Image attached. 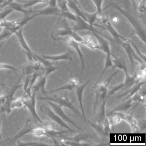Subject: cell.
I'll return each instance as SVG.
<instances>
[{"label": "cell", "mask_w": 146, "mask_h": 146, "mask_svg": "<svg viewBox=\"0 0 146 146\" xmlns=\"http://www.w3.org/2000/svg\"><path fill=\"white\" fill-rule=\"evenodd\" d=\"M60 17L52 31L51 37L55 40H57L60 37L70 36L79 44H81L84 40L83 37L80 36L70 27L66 18Z\"/></svg>", "instance_id": "1"}, {"label": "cell", "mask_w": 146, "mask_h": 146, "mask_svg": "<svg viewBox=\"0 0 146 146\" xmlns=\"http://www.w3.org/2000/svg\"><path fill=\"white\" fill-rule=\"evenodd\" d=\"M113 71L114 70H112V72H111L104 82L100 84H95L93 87L92 90L95 94V100L94 106V113H96L100 105L105 101H107L108 98V86L112 79L118 72V71L113 72Z\"/></svg>", "instance_id": "2"}, {"label": "cell", "mask_w": 146, "mask_h": 146, "mask_svg": "<svg viewBox=\"0 0 146 146\" xmlns=\"http://www.w3.org/2000/svg\"><path fill=\"white\" fill-rule=\"evenodd\" d=\"M38 100H41L46 101H51L54 103H56L62 107L67 108L72 112L75 113L80 117L82 118V114L79 111L77 108L73 105L72 102L71 101L68 97L67 91L65 93L60 94H56L51 97L48 96H41L38 98Z\"/></svg>", "instance_id": "3"}, {"label": "cell", "mask_w": 146, "mask_h": 146, "mask_svg": "<svg viewBox=\"0 0 146 146\" xmlns=\"http://www.w3.org/2000/svg\"><path fill=\"white\" fill-rule=\"evenodd\" d=\"M109 7H113L115 10L118 11L121 13L125 17V18L127 21H129L132 28V31L133 34L136 35L145 44L146 42V31L143 28L139 25V24L133 18V17L131 16L130 13L125 10L119 7L118 5L115 4H111L108 6Z\"/></svg>", "instance_id": "4"}, {"label": "cell", "mask_w": 146, "mask_h": 146, "mask_svg": "<svg viewBox=\"0 0 146 146\" xmlns=\"http://www.w3.org/2000/svg\"><path fill=\"white\" fill-rule=\"evenodd\" d=\"M125 52L129 60L131 67H135V60L137 61L140 66V69H146V62H144L137 54H136L135 50L132 48L130 41L129 39L124 41L120 44Z\"/></svg>", "instance_id": "5"}, {"label": "cell", "mask_w": 146, "mask_h": 146, "mask_svg": "<svg viewBox=\"0 0 146 146\" xmlns=\"http://www.w3.org/2000/svg\"><path fill=\"white\" fill-rule=\"evenodd\" d=\"M135 108L136 107L133 108L126 112H108L106 116L115 115L118 116L121 120H125L129 124L132 132L137 133L139 131V128L137 121L133 117V113Z\"/></svg>", "instance_id": "6"}, {"label": "cell", "mask_w": 146, "mask_h": 146, "mask_svg": "<svg viewBox=\"0 0 146 146\" xmlns=\"http://www.w3.org/2000/svg\"><path fill=\"white\" fill-rule=\"evenodd\" d=\"M89 83V81H88L85 83L82 84L81 86L77 87L76 88L75 90V91H76V94L77 97L78 101L79 102V105H80V108H81L82 112V116L84 120L87 123H88L96 131L101 133L102 132V130L100 126H97V125L95 124L91 121H90L85 116L84 108L83 107V94L84 92V91L85 88L88 85Z\"/></svg>", "instance_id": "7"}, {"label": "cell", "mask_w": 146, "mask_h": 146, "mask_svg": "<svg viewBox=\"0 0 146 146\" xmlns=\"http://www.w3.org/2000/svg\"><path fill=\"white\" fill-rule=\"evenodd\" d=\"M40 111L46 115L49 118L51 119L52 121L56 123L60 127L63 128L67 129L69 131L73 133H76L75 130L72 129L70 127H69L67 124L60 117L53 111L52 109L48 107L46 105H43L40 108Z\"/></svg>", "instance_id": "8"}, {"label": "cell", "mask_w": 146, "mask_h": 146, "mask_svg": "<svg viewBox=\"0 0 146 146\" xmlns=\"http://www.w3.org/2000/svg\"><path fill=\"white\" fill-rule=\"evenodd\" d=\"M37 125H35L32 123V121L30 119L27 120L25 124L24 125L23 127L21 130L16 134L14 136L12 137L11 138L7 139L6 140L2 141L1 143H16L17 141L19 140L20 138H22L24 136L30 134L32 130L36 127Z\"/></svg>", "instance_id": "9"}, {"label": "cell", "mask_w": 146, "mask_h": 146, "mask_svg": "<svg viewBox=\"0 0 146 146\" xmlns=\"http://www.w3.org/2000/svg\"><path fill=\"white\" fill-rule=\"evenodd\" d=\"M99 17L104 25V28L111 35L114 42L120 44L122 42L127 40V39L124 38L116 31L110 22L107 15H106V17H104L102 15H100Z\"/></svg>", "instance_id": "10"}, {"label": "cell", "mask_w": 146, "mask_h": 146, "mask_svg": "<svg viewBox=\"0 0 146 146\" xmlns=\"http://www.w3.org/2000/svg\"><path fill=\"white\" fill-rule=\"evenodd\" d=\"M33 93L31 96L26 99H24V107L27 108L28 111L32 114V116L35 117L40 123V125L42 124L43 123L39 117L36 109V92L34 90H32Z\"/></svg>", "instance_id": "11"}, {"label": "cell", "mask_w": 146, "mask_h": 146, "mask_svg": "<svg viewBox=\"0 0 146 146\" xmlns=\"http://www.w3.org/2000/svg\"><path fill=\"white\" fill-rule=\"evenodd\" d=\"M22 87H23V85L20 84H18L12 87L9 93L7 94H6V100L5 102L2 106L0 107V111L1 112L5 113L8 114L11 113L12 111L11 109V105L13 100L14 98V95L17 91Z\"/></svg>", "instance_id": "12"}, {"label": "cell", "mask_w": 146, "mask_h": 146, "mask_svg": "<svg viewBox=\"0 0 146 146\" xmlns=\"http://www.w3.org/2000/svg\"><path fill=\"white\" fill-rule=\"evenodd\" d=\"M57 40H61L66 42L70 46L75 49L79 56L82 64L81 73L83 72L84 68V57L79 47V43L70 36H65L59 38Z\"/></svg>", "instance_id": "13"}, {"label": "cell", "mask_w": 146, "mask_h": 146, "mask_svg": "<svg viewBox=\"0 0 146 146\" xmlns=\"http://www.w3.org/2000/svg\"><path fill=\"white\" fill-rule=\"evenodd\" d=\"M49 104V106L52 108V109L53 111L60 117L65 122L69 123L71 124L72 125L75 126L76 128H77L79 130L83 131L81 127H79L78 125H77L74 121H72L66 114L63 111L62 109V107L59 105L56 104V103H54L51 101H46Z\"/></svg>", "instance_id": "14"}, {"label": "cell", "mask_w": 146, "mask_h": 146, "mask_svg": "<svg viewBox=\"0 0 146 146\" xmlns=\"http://www.w3.org/2000/svg\"><path fill=\"white\" fill-rule=\"evenodd\" d=\"M76 24L74 25L72 30L75 31L77 32V31H89L93 33L96 32L99 34L100 31L96 29L93 25L90 24L88 22L83 19L80 17L77 16L76 19L75 21Z\"/></svg>", "instance_id": "15"}, {"label": "cell", "mask_w": 146, "mask_h": 146, "mask_svg": "<svg viewBox=\"0 0 146 146\" xmlns=\"http://www.w3.org/2000/svg\"><path fill=\"white\" fill-rule=\"evenodd\" d=\"M41 71L44 73V67L42 64L39 61H36L31 62L28 65L23 66L20 69V72L25 76H30L36 71Z\"/></svg>", "instance_id": "16"}, {"label": "cell", "mask_w": 146, "mask_h": 146, "mask_svg": "<svg viewBox=\"0 0 146 146\" xmlns=\"http://www.w3.org/2000/svg\"><path fill=\"white\" fill-rule=\"evenodd\" d=\"M34 55L35 61L36 60V61H39L43 65L44 67V76H47L49 74L58 69V67L54 66V65L49 61V60L44 58L41 56H40L34 52Z\"/></svg>", "instance_id": "17"}, {"label": "cell", "mask_w": 146, "mask_h": 146, "mask_svg": "<svg viewBox=\"0 0 146 146\" xmlns=\"http://www.w3.org/2000/svg\"><path fill=\"white\" fill-rule=\"evenodd\" d=\"M35 13L39 16H58L61 17L62 12L58 8V7L48 5L39 11H35Z\"/></svg>", "instance_id": "18"}, {"label": "cell", "mask_w": 146, "mask_h": 146, "mask_svg": "<svg viewBox=\"0 0 146 146\" xmlns=\"http://www.w3.org/2000/svg\"><path fill=\"white\" fill-rule=\"evenodd\" d=\"M145 84H146V80L134 84L132 87L130 88L126 92L121 94L120 95L116 97V99H120L122 97H125L123 100V102L125 101L128 99L131 98L137 92H138L141 88Z\"/></svg>", "instance_id": "19"}, {"label": "cell", "mask_w": 146, "mask_h": 146, "mask_svg": "<svg viewBox=\"0 0 146 146\" xmlns=\"http://www.w3.org/2000/svg\"><path fill=\"white\" fill-rule=\"evenodd\" d=\"M92 33L98 41V44L100 46V50L104 52L106 54L111 53L110 44L107 39L96 32H93Z\"/></svg>", "instance_id": "20"}, {"label": "cell", "mask_w": 146, "mask_h": 146, "mask_svg": "<svg viewBox=\"0 0 146 146\" xmlns=\"http://www.w3.org/2000/svg\"><path fill=\"white\" fill-rule=\"evenodd\" d=\"M78 79L76 78H72L69 80L68 82L64 86H61L58 88L50 90L47 92L48 93H53L55 92H59L61 91H73L75 90L77 87H78Z\"/></svg>", "instance_id": "21"}, {"label": "cell", "mask_w": 146, "mask_h": 146, "mask_svg": "<svg viewBox=\"0 0 146 146\" xmlns=\"http://www.w3.org/2000/svg\"><path fill=\"white\" fill-rule=\"evenodd\" d=\"M73 53V52L71 51H68L65 53L61 54L55 55H42V57L48 60L57 61L60 60H69L71 61L72 60V55Z\"/></svg>", "instance_id": "22"}, {"label": "cell", "mask_w": 146, "mask_h": 146, "mask_svg": "<svg viewBox=\"0 0 146 146\" xmlns=\"http://www.w3.org/2000/svg\"><path fill=\"white\" fill-rule=\"evenodd\" d=\"M15 35L17 38L18 40L19 44L21 45L22 48L28 54H32L34 52H32L29 44L27 43L23 33V29L19 30L15 33Z\"/></svg>", "instance_id": "23"}, {"label": "cell", "mask_w": 146, "mask_h": 146, "mask_svg": "<svg viewBox=\"0 0 146 146\" xmlns=\"http://www.w3.org/2000/svg\"><path fill=\"white\" fill-rule=\"evenodd\" d=\"M47 82V77H40L38 81H37L36 83L34 84L32 87L33 90L36 91V92H40L44 94L45 96H47V91L45 89L46 84Z\"/></svg>", "instance_id": "24"}, {"label": "cell", "mask_w": 146, "mask_h": 146, "mask_svg": "<svg viewBox=\"0 0 146 146\" xmlns=\"http://www.w3.org/2000/svg\"><path fill=\"white\" fill-rule=\"evenodd\" d=\"M11 8L13 11L19 12L25 14H30V13H34V11L33 10H27L23 6L22 4L17 3V2H13L9 5L7 7Z\"/></svg>", "instance_id": "25"}, {"label": "cell", "mask_w": 146, "mask_h": 146, "mask_svg": "<svg viewBox=\"0 0 146 146\" xmlns=\"http://www.w3.org/2000/svg\"><path fill=\"white\" fill-rule=\"evenodd\" d=\"M113 63L111 53L106 54V59H105V66H104V69L102 71V73H101L99 78L97 80V82L95 84H97L99 83V81L100 80L101 78L102 77L104 73L106 72V71L108 70L109 68H112L113 69Z\"/></svg>", "instance_id": "26"}, {"label": "cell", "mask_w": 146, "mask_h": 146, "mask_svg": "<svg viewBox=\"0 0 146 146\" xmlns=\"http://www.w3.org/2000/svg\"><path fill=\"white\" fill-rule=\"evenodd\" d=\"M30 134L38 137H48L46 129H44L40 125L35 127L32 130Z\"/></svg>", "instance_id": "27"}, {"label": "cell", "mask_w": 146, "mask_h": 146, "mask_svg": "<svg viewBox=\"0 0 146 146\" xmlns=\"http://www.w3.org/2000/svg\"><path fill=\"white\" fill-rule=\"evenodd\" d=\"M24 99L23 97L14 98L11 103V109L12 110L15 108H20L24 106Z\"/></svg>", "instance_id": "28"}, {"label": "cell", "mask_w": 146, "mask_h": 146, "mask_svg": "<svg viewBox=\"0 0 146 146\" xmlns=\"http://www.w3.org/2000/svg\"><path fill=\"white\" fill-rule=\"evenodd\" d=\"M16 143L17 146H35L49 145V144H47L46 143L42 142L32 141L25 142L20 141L19 140L17 141Z\"/></svg>", "instance_id": "29"}, {"label": "cell", "mask_w": 146, "mask_h": 146, "mask_svg": "<svg viewBox=\"0 0 146 146\" xmlns=\"http://www.w3.org/2000/svg\"><path fill=\"white\" fill-rule=\"evenodd\" d=\"M48 3L47 0H27L23 4H22L25 8L30 7L40 3Z\"/></svg>", "instance_id": "30"}, {"label": "cell", "mask_w": 146, "mask_h": 146, "mask_svg": "<svg viewBox=\"0 0 146 146\" xmlns=\"http://www.w3.org/2000/svg\"><path fill=\"white\" fill-rule=\"evenodd\" d=\"M56 5L58 8L63 12L70 11L67 0H56Z\"/></svg>", "instance_id": "31"}, {"label": "cell", "mask_w": 146, "mask_h": 146, "mask_svg": "<svg viewBox=\"0 0 146 146\" xmlns=\"http://www.w3.org/2000/svg\"><path fill=\"white\" fill-rule=\"evenodd\" d=\"M96 8L99 16L102 15V5L104 0H92Z\"/></svg>", "instance_id": "32"}, {"label": "cell", "mask_w": 146, "mask_h": 146, "mask_svg": "<svg viewBox=\"0 0 146 146\" xmlns=\"http://www.w3.org/2000/svg\"><path fill=\"white\" fill-rule=\"evenodd\" d=\"M14 11L11 8L6 7L0 11V21L5 20L7 16L12 13Z\"/></svg>", "instance_id": "33"}, {"label": "cell", "mask_w": 146, "mask_h": 146, "mask_svg": "<svg viewBox=\"0 0 146 146\" xmlns=\"http://www.w3.org/2000/svg\"><path fill=\"white\" fill-rule=\"evenodd\" d=\"M12 35H13V33L11 31L6 29H3V31L0 33V42L9 38Z\"/></svg>", "instance_id": "34"}, {"label": "cell", "mask_w": 146, "mask_h": 146, "mask_svg": "<svg viewBox=\"0 0 146 146\" xmlns=\"http://www.w3.org/2000/svg\"><path fill=\"white\" fill-rule=\"evenodd\" d=\"M0 70H11L15 71H18V70L13 66L6 63H0Z\"/></svg>", "instance_id": "35"}, {"label": "cell", "mask_w": 146, "mask_h": 146, "mask_svg": "<svg viewBox=\"0 0 146 146\" xmlns=\"http://www.w3.org/2000/svg\"><path fill=\"white\" fill-rule=\"evenodd\" d=\"M131 44H132V46H133V47L135 48V50L137 54V55L143 60L144 62H146V56L145 55L143 54H142L141 53V52H140L139 49H138V48L135 45L134 43H132V42H131Z\"/></svg>", "instance_id": "36"}, {"label": "cell", "mask_w": 146, "mask_h": 146, "mask_svg": "<svg viewBox=\"0 0 146 146\" xmlns=\"http://www.w3.org/2000/svg\"><path fill=\"white\" fill-rule=\"evenodd\" d=\"M14 0H5L4 3L2 4V5L0 7L1 11L3 9H5L6 7H7L11 3L14 2Z\"/></svg>", "instance_id": "37"}, {"label": "cell", "mask_w": 146, "mask_h": 146, "mask_svg": "<svg viewBox=\"0 0 146 146\" xmlns=\"http://www.w3.org/2000/svg\"><path fill=\"white\" fill-rule=\"evenodd\" d=\"M7 95L3 93H0V107L4 105L6 100Z\"/></svg>", "instance_id": "38"}, {"label": "cell", "mask_w": 146, "mask_h": 146, "mask_svg": "<svg viewBox=\"0 0 146 146\" xmlns=\"http://www.w3.org/2000/svg\"><path fill=\"white\" fill-rule=\"evenodd\" d=\"M48 4L49 5L52 6H57L56 5V0H47Z\"/></svg>", "instance_id": "39"}, {"label": "cell", "mask_w": 146, "mask_h": 146, "mask_svg": "<svg viewBox=\"0 0 146 146\" xmlns=\"http://www.w3.org/2000/svg\"><path fill=\"white\" fill-rule=\"evenodd\" d=\"M2 143V134H1V119L0 116V144Z\"/></svg>", "instance_id": "40"}, {"label": "cell", "mask_w": 146, "mask_h": 146, "mask_svg": "<svg viewBox=\"0 0 146 146\" xmlns=\"http://www.w3.org/2000/svg\"><path fill=\"white\" fill-rule=\"evenodd\" d=\"M73 1H75L78 5V6L79 7H81V8H82V6H81V5H80V3H79V1H78V0H73Z\"/></svg>", "instance_id": "41"}, {"label": "cell", "mask_w": 146, "mask_h": 146, "mask_svg": "<svg viewBox=\"0 0 146 146\" xmlns=\"http://www.w3.org/2000/svg\"><path fill=\"white\" fill-rule=\"evenodd\" d=\"M0 85H1V86H8V85H6V84H4L1 83H0Z\"/></svg>", "instance_id": "42"}]
</instances>
